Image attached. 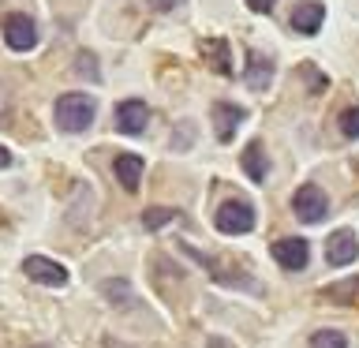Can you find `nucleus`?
Here are the masks:
<instances>
[{
  "label": "nucleus",
  "mask_w": 359,
  "mask_h": 348,
  "mask_svg": "<svg viewBox=\"0 0 359 348\" xmlns=\"http://www.w3.org/2000/svg\"><path fill=\"white\" fill-rule=\"evenodd\" d=\"M56 128L67 131V135H79V131H86L90 123H94V98L90 94H64V98H56Z\"/></svg>",
  "instance_id": "1"
},
{
  "label": "nucleus",
  "mask_w": 359,
  "mask_h": 348,
  "mask_svg": "<svg viewBox=\"0 0 359 348\" xmlns=\"http://www.w3.org/2000/svg\"><path fill=\"white\" fill-rule=\"evenodd\" d=\"M255 206L247 199H229V202H221L217 213H213V225H217V232L224 236H247L255 229Z\"/></svg>",
  "instance_id": "2"
},
{
  "label": "nucleus",
  "mask_w": 359,
  "mask_h": 348,
  "mask_svg": "<svg viewBox=\"0 0 359 348\" xmlns=\"http://www.w3.org/2000/svg\"><path fill=\"white\" fill-rule=\"evenodd\" d=\"M292 210H296V218L303 225H318V221H325V213H330V199H325V191L318 184H303L296 195H292Z\"/></svg>",
  "instance_id": "3"
},
{
  "label": "nucleus",
  "mask_w": 359,
  "mask_h": 348,
  "mask_svg": "<svg viewBox=\"0 0 359 348\" xmlns=\"http://www.w3.org/2000/svg\"><path fill=\"white\" fill-rule=\"evenodd\" d=\"M4 41H8V49H15V53H30L34 45H38V22L30 15H22V11H11L4 19Z\"/></svg>",
  "instance_id": "4"
},
{
  "label": "nucleus",
  "mask_w": 359,
  "mask_h": 348,
  "mask_svg": "<svg viewBox=\"0 0 359 348\" xmlns=\"http://www.w3.org/2000/svg\"><path fill=\"white\" fill-rule=\"evenodd\" d=\"M269 255L277 258V266L280 269H307L311 262V243L307 240H299V236H285V240H277L273 247H269Z\"/></svg>",
  "instance_id": "5"
},
{
  "label": "nucleus",
  "mask_w": 359,
  "mask_h": 348,
  "mask_svg": "<svg viewBox=\"0 0 359 348\" xmlns=\"http://www.w3.org/2000/svg\"><path fill=\"white\" fill-rule=\"evenodd\" d=\"M355 258H359V236L352 229H337L330 236V243H325V262L341 269V266H352Z\"/></svg>",
  "instance_id": "6"
},
{
  "label": "nucleus",
  "mask_w": 359,
  "mask_h": 348,
  "mask_svg": "<svg viewBox=\"0 0 359 348\" xmlns=\"http://www.w3.org/2000/svg\"><path fill=\"white\" fill-rule=\"evenodd\" d=\"M22 274L30 281H38V285H49V288L67 285V269L60 262H53V258H45V255H30L27 262H22Z\"/></svg>",
  "instance_id": "7"
},
{
  "label": "nucleus",
  "mask_w": 359,
  "mask_h": 348,
  "mask_svg": "<svg viewBox=\"0 0 359 348\" xmlns=\"http://www.w3.org/2000/svg\"><path fill=\"white\" fill-rule=\"evenodd\" d=\"M210 116H213V131H217V139H221V142H232V135H236V128L247 120V112H243L240 105H232V101H217Z\"/></svg>",
  "instance_id": "8"
},
{
  "label": "nucleus",
  "mask_w": 359,
  "mask_h": 348,
  "mask_svg": "<svg viewBox=\"0 0 359 348\" xmlns=\"http://www.w3.org/2000/svg\"><path fill=\"white\" fill-rule=\"evenodd\" d=\"M146 120H150V109H146V101L131 98V101H120L116 105V131L123 135H139L146 128Z\"/></svg>",
  "instance_id": "9"
},
{
  "label": "nucleus",
  "mask_w": 359,
  "mask_h": 348,
  "mask_svg": "<svg viewBox=\"0 0 359 348\" xmlns=\"http://www.w3.org/2000/svg\"><path fill=\"white\" fill-rule=\"evenodd\" d=\"M322 19H325V4H322V0H303V4L292 11V30L311 38V34L322 30Z\"/></svg>",
  "instance_id": "10"
},
{
  "label": "nucleus",
  "mask_w": 359,
  "mask_h": 348,
  "mask_svg": "<svg viewBox=\"0 0 359 348\" xmlns=\"http://www.w3.org/2000/svg\"><path fill=\"white\" fill-rule=\"evenodd\" d=\"M243 83L251 86V90H269V83H273V60L262 56V53H247Z\"/></svg>",
  "instance_id": "11"
},
{
  "label": "nucleus",
  "mask_w": 359,
  "mask_h": 348,
  "mask_svg": "<svg viewBox=\"0 0 359 348\" xmlns=\"http://www.w3.org/2000/svg\"><path fill=\"white\" fill-rule=\"evenodd\" d=\"M142 168H146V161H142L139 154H120L116 165H112V173H116L120 187L135 195V191H139V184H142Z\"/></svg>",
  "instance_id": "12"
},
{
  "label": "nucleus",
  "mask_w": 359,
  "mask_h": 348,
  "mask_svg": "<svg viewBox=\"0 0 359 348\" xmlns=\"http://www.w3.org/2000/svg\"><path fill=\"white\" fill-rule=\"evenodd\" d=\"M202 56H206V64H210L217 75H232V64H229V45H224L221 38L202 41Z\"/></svg>",
  "instance_id": "13"
},
{
  "label": "nucleus",
  "mask_w": 359,
  "mask_h": 348,
  "mask_svg": "<svg viewBox=\"0 0 359 348\" xmlns=\"http://www.w3.org/2000/svg\"><path fill=\"white\" fill-rule=\"evenodd\" d=\"M240 165H243L247 180L262 184V180H266V154H262V142H251V146H247L243 157H240Z\"/></svg>",
  "instance_id": "14"
},
{
  "label": "nucleus",
  "mask_w": 359,
  "mask_h": 348,
  "mask_svg": "<svg viewBox=\"0 0 359 348\" xmlns=\"http://www.w3.org/2000/svg\"><path fill=\"white\" fill-rule=\"evenodd\" d=\"M101 292H105L109 303H116V307H131V303H135L131 285H128V281H120V277H109L105 285H101Z\"/></svg>",
  "instance_id": "15"
},
{
  "label": "nucleus",
  "mask_w": 359,
  "mask_h": 348,
  "mask_svg": "<svg viewBox=\"0 0 359 348\" xmlns=\"http://www.w3.org/2000/svg\"><path fill=\"white\" fill-rule=\"evenodd\" d=\"M176 218H180V210H172V206H154V210L142 213V225L154 232V229H165V225L176 221Z\"/></svg>",
  "instance_id": "16"
},
{
  "label": "nucleus",
  "mask_w": 359,
  "mask_h": 348,
  "mask_svg": "<svg viewBox=\"0 0 359 348\" xmlns=\"http://www.w3.org/2000/svg\"><path fill=\"white\" fill-rule=\"evenodd\" d=\"M307 348H348V337L341 330H314Z\"/></svg>",
  "instance_id": "17"
},
{
  "label": "nucleus",
  "mask_w": 359,
  "mask_h": 348,
  "mask_svg": "<svg viewBox=\"0 0 359 348\" xmlns=\"http://www.w3.org/2000/svg\"><path fill=\"white\" fill-rule=\"evenodd\" d=\"M337 128H341L344 139H359V105L344 109V112H341V120H337Z\"/></svg>",
  "instance_id": "18"
},
{
  "label": "nucleus",
  "mask_w": 359,
  "mask_h": 348,
  "mask_svg": "<svg viewBox=\"0 0 359 348\" xmlns=\"http://www.w3.org/2000/svg\"><path fill=\"white\" fill-rule=\"evenodd\" d=\"M75 72L83 75V79H90V83H97L101 79V72H97V60L90 53H79V64H75Z\"/></svg>",
  "instance_id": "19"
},
{
  "label": "nucleus",
  "mask_w": 359,
  "mask_h": 348,
  "mask_svg": "<svg viewBox=\"0 0 359 348\" xmlns=\"http://www.w3.org/2000/svg\"><path fill=\"white\" fill-rule=\"evenodd\" d=\"M247 8L258 11V15H269V11L277 8V0H247Z\"/></svg>",
  "instance_id": "20"
},
{
  "label": "nucleus",
  "mask_w": 359,
  "mask_h": 348,
  "mask_svg": "<svg viewBox=\"0 0 359 348\" xmlns=\"http://www.w3.org/2000/svg\"><path fill=\"white\" fill-rule=\"evenodd\" d=\"M176 4H184V0H150V8H154V11H172Z\"/></svg>",
  "instance_id": "21"
},
{
  "label": "nucleus",
  "mask_w": 359,
  "mask_h": 348,
  "mask_svg": "<svg viewBox=\"0 0 359 348\" xmlns=\"http://www.w3.org/2000/svg\"><path fill=\"white\" fill-rule=\"evenodd\" d=\"M8 165H11V154L4 150V146H0V168H8Z\"/></svg>",
  "instance_id": "22"
},
{
  "label": "nucleus",
  "mask_w": 359,
  "mask_h": 348,
  "mask_svg": "<svg viewBox=\"0 0 359 348\" xmlns=\"http://www.w3.org/2000/svg\"><path fill=\"white\" fill-rule=\"evenodd\" d=\"M210 348H232V344H224V341H210Z\"/></svg>",
  "instance_id": "23"
},
{
  "label": "nucleus",
  "mask_w": 359,
  "mask_h": 348,
  "mask_svg": "<svg viewBox=\"0 0 359 348\" xmlns=\"http://www.w3.org/2000/svg\"><path fill=\"white\" fill-rule=\"evenodd\" d=\"M34 348H53V344H34Z\"/></svg>",
  "instance_id": "24"
}]
</instances>
